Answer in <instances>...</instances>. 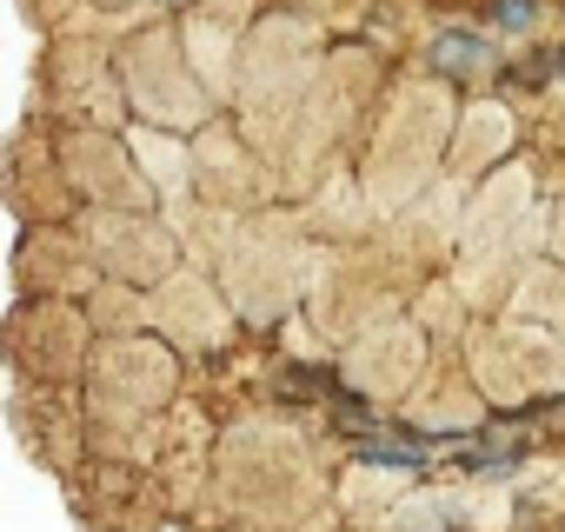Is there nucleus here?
<instances>
[{
  "instance_id": "nucleus-3",
  "label": "nucleus",
  "mask_w": 565,
  "mask_h": 532,
  "mask_svg": "<svg viewBox=\"0 0 565 532\" xmlns=\"http://www.w3.org/2000/svg\"><path fill=\"white\" fill-rule=\"evenodd\" d=\"M558 67H565V61H558Z\"/></svg>"
},
{
  "instance_id": "nucleus-2",
  "label": "nucleus",
  "mask_w": 565,
  "mask_h": 532,
  "mask_svg": "<svg viewBox=\"0 0 565 532\" xmlns=\"http://www.w3.org/2000/svg\"><path fill=\"white\" fill-rule=\"evenodd\" d=\"M492 21H499V28H525V21H532V0H499Z\"/></svg>"
},
{
  "instance_id": "nucleus-1",
  "label": "nucleus",
  "mask_w": 565,
  "mask_h": 532,
  "mask_svg": "<svg viewBox=\"0 0 565 532\" xmlns=\"http://www.w3.org/2000/svg\"><path fill=\"white\" fill-rule=\"evenodd\" d=\"M433 61H439L446 74H486V47H479L472 34H439V41H433Z\"/></svg>"
}]
</instances>
